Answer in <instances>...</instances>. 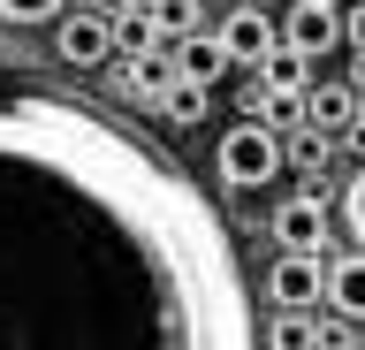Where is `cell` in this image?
<instances>
[{"mask_svg":"<svg viewBox=\"0 0 365 350\" xmlns=\"http://www.w3.org/2000/svg\"><path fill=\"white\" fill-rule=\"evenodd\" d=\"M236 236L84 99L0 92V350H251Z\"/></svg>","mask_w":365,"mask_h":350,"instance_id":"6da1fadb","label":"cell"},{"mask_svg":"<svg viewBox=\"0 0 365 350\" xmlns=\"http://www.w3.org/2000/svg\"><path fill=\"white\" fill-rule=\"evenodd\" d=\"M213 168H221L228 190H267L274 175L289 168V160H282V130H267L259 115H244L221 145H213Z\"/></svg>","mask_w":365,"mask_h":350,"instance_id":"7a4b0ae2","label":"cell"},{"mask_svg":"<svg viewBox=\"0 0 365 350\" xmlns=\"http://www.w3.org/2000/svg\"><path fill=\"white\" fill-rule=\"evenodd\" d=\"M319 289H327V259L319 252H274V267H267L274 312H319Z\"/></svg>","mask_w":365,"mask_h":350,"instance_id":"3957f363","label":"cell"},{"mask_svg":"<svg viewBox=\"0 0 365 350\" xmlns=\"http://www.w3.org/2000/svg\"><path fill=\"white\" fill-rule=\"evenodd\" d=\"M53 46H61L68 69H107L114 61V24L99 16V8H76V16H53Z\"/></svg>","mask_w":365,"mask_h":350,"instance_id":"277c9868","label":"cell"},{"mask_svg":"<svg viewBox=\"0 0 365 350\" xmlns=\"http://www.w3.org/2000/svg\"><path fill=\"white\" fill-rule=\"evenodd\" d=\"M274 38H282V46H297L304 61H319V53L342 46V8H327V0H297L289 16L274 24Z\"/></svg>","mask_w":365,"mask_h":350,"instance_id":"5b68a950","label":"cell"},{"mask_svg":"<svg viewBox=\"0 0 365 350\" xmlns=\"http://www.w3.org/2000/svg\"><path fill=\"white\" fill-rule=\"evenodd\" d=\"M274 244L282 252H327V206H319L312 190L274 206Z\"/></svg>","mask_w":365,"mask_h":350,"instance_id":"8992f818","label":"cell"},{"mask_svg":"<svg viewBox=\"0 0 365 350\" xmlns=\"http://www.w3.org/2000/svg\"><path fill=\"white\" fill-rule=\"evenodd\" d=\"M213 38H221L228 69H251V61L274 46V16H267V8H236V16H221V24H213Z\"/></svg>","mask_w":365,"mask_h":350,"instance_id":"52a82bcc","label":"cell"},{"mask_svg":"<svg viewBox=\"0 0 365 350\" xmlns=\"http://www.w3.org/2000/svg\"><path fill=\"white\" fill-rule=\"evenodd\" d=\"M319 304H327L335 320H358L365 327V244L342 252V259H327V289H319Z\"/></svg>","mask_w":365,"mask_h":350,"instance_id":"ba28073f","label":"cell"},{"mask_svg":"<svg viewBox=\"0 0 365 350\" xmlns=\"http://www.w3.org/2000/svg\"><path fill=\"white\" fill-rule=\"evenodd\" d=\"M358 115H365V99L350 92V76H342V84H304V122H312V130L342 138V130H350Z\"/></svg>","mask_w":365,"mask_h":350,"instance_id":"9c48e42d","label":"cell"},{"mask_svg":"<svg viewBox=\"0 0 365 350\" xmlns=\"http://www.w3.org/2000/svg\"><path fill=\"white\" fill-rule=\"evenodd\" d=\"M107 76H114V92H122V99H160V84L175 76V61H168L160 46L153 53H114Z\"/></svg>","mask_w":365,"mask_h":350,"instance_id":"30bf717a","label":"cell"},{"mask_svg":"<svg viewBox=\"0 0 365 350\" xmlns=\"http://www.w3.org/2000/svg\"><path fill=\"white\" fill-rule=\"evenodd\" d=\"M168 61H175L182 76H198V84H221V76H228V53H221L213 31H182V46L168 53Z\"/></svg>","mask_w":365,"mask_h":350,"instance_id":"8fae6325","label":"cell"},{"mask_svg":"<svg viewBox=\"0 0 365 350\" xmlns=\"http://www.w3.org/2000/svg\"><path fill=\"white\" fill-rule=\"evenodd\" d=\"M205 107H213V84H198V76H168L160 84V115L175 122V130H190V122H205Z\"/></svg>","mask_w":365,"mask_h":350,"instance_id":"7c38bea8","label":"cell"},{"mask_svg":"<svg viewBox=\"0 0 365 350\" xmlns=\"http://www.w3.org/2000/svg\"><path fill=\"white\" fill-rule=\"evenodd\" d=\"M244 115H259L267 130H297V122H304V92H297V84H259Z\"/></svg>","mask_w":365,"mask_h":350,"instance_id":"4fadbf2b","label":"cell"},{"mask_svg":"<svg viewBox=\"0 0 365 350\" xmlns=\"http://www.w3.org/2000/svg\"><path fill=\"white\" fill-rule=\"evenodd\" d=\"M259 343H274V350H312V343H327V327H312V312H274V320L259 327Z\"/></svg>","mask_w":365,"mask_h":350,"instance_id":"5bb4252c","label":"cell"},{"mask_svg":"<svg viewBox=\"0 0 365 350\" xmlns=\"http://www.w3.org/2000/svg\"><path fill=\"white\" fill-rule=\"evenodd\" d=\"M145 24L160 31V38H182V31H198V0H145Z\"/></svg>","mask_w":365,"mask_h":350,"instance_id":"9a60e30c","label":"cell"},{"mask_svg":"<svg viewBox=\"0 0 365 350\" xmlns=\"http://www.w3.org/2000/svg\"><path fill=\"white\" fill-rule=\"evenodd\" d=\"M327 153H335V145H327V130H312V122H304L297 138H282V160H297L304 175H319V168H327Z\"/></svg>","mask_w":365,"mask_h":350,"instance_id":"2e32d148","label":"cell"},{"mask_svg":"<svg viewBox=\"0 0 365 350\" xmlns=\"http://www.w3.org/2000/svg\"><path fill=\"white\" fill-rule=\"evenodd\" d=\"M68 0H0V24H53Z\"/></svg>","mask_w":365,"mask_h":350,"instance_id":"e0dca14e","label":"cell"},{"mask_svg":"<svg viewBox=\"0 0 365 350\" xmlns=\"http://www.w3.org/2000/svg\"><path fill=\"white\" fill-rule=\"evenodd\" d=\"M342 229H350V236L365 244V168L350 175V190H342Z\"/></svg>","mask_w":365,"mask_h":350,"instance_id":"ac0fdd59","label":"cell"},{"mask_svg":"<svg viewBox=\"0 0 365 350\" xmlns=\"http://www.w3.org/2000/svg\"><path fill=\"white\" fill-rule=\"evenodd\" d=\"M342 46L365 53V0H358V8H342Z\"/></svg>","mask_w":365,"mask_h":350,"instance_id":"d6986e66","label":"cell"},{"mask_svg":"<svg viewBox=\"0 0 365 350\" xmlns=\"http://www.w3.org/2000/svg\"><path fill=\"white\" fill-rule=\"evenodd\" d=\"M350 92H358V99H365V53H358V69H350Z\"/></svg>","mask_w":365,"mask_h":350,"instance_id":"ffe728a7","label":"cell"},{"mask_svg":"<svg viewBox=\"0 0 365 350\" xmlns=\"http://www.w3.org/2000/svg\"><path fill=\"white\" fill-rule=\"evenodd\" d=\"M327 8H342V0H327Z\"/></svg>","mask_w":365,"mask_h":350,"instance_id":"44dd1931","label":"cell"}]
</instances>
